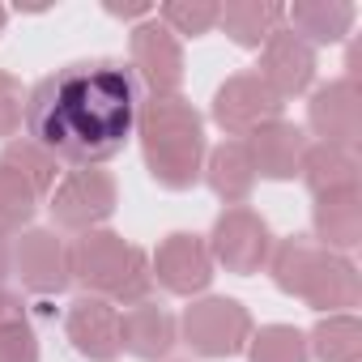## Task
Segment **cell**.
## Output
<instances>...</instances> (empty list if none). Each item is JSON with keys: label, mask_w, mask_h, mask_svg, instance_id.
<instances>
[{"label": "cell", "mask_w": 362, "mask_h": 362, "mask_svg": "<svg viewBox=\"0 0 362 362\" xmlns=\"http://www.w3.org/2000/svg\"><path fill=\"white\" fill-rule=\"evenodd\" d=\"M141 81L124 60H77L26 94V132L56 162L98 166L136 132Z\"/></svg>", "instance_id": "obj_1"}, {"label": "cell", "mask_w": 362, "mask_h": 362, "mask_svg": "<svg viewBox=\"0 0 362 362\" xmlns=\"http://www.w3.org/2000/svg\"><path fill=\"white\" fill-rule=\"evenodd\" d=\"M136 136H141V158L158 188L166 192H188L197 188L201 166H205V119L188 98H149L136 111Z\"/></svg>", "instance_id": "obj_2"}, {"label": "cell", "mask_w": 362, "mask_h": 362, "mask_svg": "<svg viewBox=\"0 0 362 362\" xmlns=\"http://www.w3.org/2000/svg\"><path fill=\"white\" fill-rule=\"evenodd\" d=\"M269 273L281 294L303 298L307 307H315L324 315L349 311L362 298V277H358L354 260L341 252H328L311 239H298V235L281 239L269 252Z\"/></svg>", "instance_id": "obj_3"}, {"label": "cell", "mask_w": 362, "mask_h": 362, "mask_svg": "<svg viewBox=\"0 0 362 362\" xmlns=\"http://www.w3.org/2000/svg\"><path fill=\"white\" fill-rule=\"evenodd\" d=\"M69 273L98 298L115 303H145L153 290L149 256L115 230H86L69 247Z\"/></svg>", "instance_id": "obj_4"}, {"label": "cell", "mask_w": 362, "mask_h": 362, "mask_svg": "<svg viewBox=\"0 0 362 362\" xmlns=\"http://www.w3.org/2000/svg\"><path fill=\"white\" fill-rule=\"evenodd\" d=\"M252 311L239 298H197L184 320H179V337L201 358H235L247 349L252 337Z\"/></svg>", "instance_id": "obj_5"}, {"label": "cell", "mask_w": 362, "mask_h": 362, "mask_svg": "<svg viewBox=\"0 0 362 362\" xmlns=\"http://www.w3.org/2000/svg\"><path fill=\"white\" fill-rule=\"evenodd\" d=\"M115 205H119L115 175L98 170V166H77L52 188L47 209H52V222L60 230L86 235V230H103V222L115 214Z\"/></svg>", "instance_id": "obj_6"}, {"label": "cell", "mask_w": 362, "mask_h": 362, "mask_svg": "<svg viewBox=\"0 0 362 362\" xmlns=\"http://www.w3.org/2000/svg\"><path fill=\"white\" fill-rule=\"evenodd\" d=\"M269 252H273V230H269V222L256 209L230 205V209L218 214L214 235H209L214 264H222L226 273L252 277V273H260L269 264Z\"/></svg>", "instance_id": "obj_7"}, {"label": "cell", "mask_w": 362, "mask_h": 362, "mask_svg": "<svg viewBox=\"0 0 362 362\" xmlns=\"http://www.w3.org/2000/svg\"><path fill=\"white\" fill-rule=\"evenodd\" d=\"M281 111H286V103L264 86L260 73H235L214 94V124L226 136H252L256 128L281 119Z\"/></svg>", "instance_id": "obj_8"}, {"label": "cell", "mask_w": 362, "mask_h": 362, "mask_svg": "<svg viewBox=\"0 0 362 362\" xmlns=\"http://www.w3.org/2000/svg\"><path fill=\"white\" fill-rule=\"evenodd\" d=\"M128 69L149 98H170L184 86V47L162 22H141L128 39Z\"/></svg>", "instance_id": "obj_9"}, {"label": "cell", "mask_w": 362, "mask_h": 362, "mask_svg": "<svg viewBox=\"0 0 362 362\" xmlns=\"http://www.w3.org/2000/svg\"><path fill=\"white\" fill-rule=\"evenodd\" d=\"M13 277L22 281V290H30L39 298L64 294L73 281L64 239L56 230H43V226L22 230V239L13 243Z\"/></svg>", "instance_id": "obj_10"}, {"label": "cell", "mask_w": 362, "mask_h": 362, "mask_svg": "<svg viewBox=\"0 0 362 362\" xmlns=\"http://www.w3.org/2000/svg\"><path fill=\"white\" fill-rule=\"evenodd\" d=\"M149 273H153V281H158L162 290L192 298V294L209 290V281H214L209 243H205L201 235L175 230V235H166V239L158 243V252H153V260H149Z\"/></svg>", "instance_id": "obj_11"}, {"label": "cell", "mask_w": 362, "mask_h": 362, "mask_svg": "<svg viewBox=\"0 0 362 362\" xmlns=\"http://www.w3.org/2000/svg\"><path fill=\"white\" fill-rule=\"evenodd\" d=\"M307 128L324 145H345L354 149L362 141V94L354 81H328L311 94L307 103Z\"/></svg>", "instance_id": "obj_12"}, {"label": "cell", "mask_w": 362, "mask_h": 362, "mask_svg": "<svg viewBox=\"0 0 362 362\" xmlns=\"http://www.w3.org/2000/svg\"><path fill=\"white\" fill-rule=\"evenodd\" d=\"M256 73L264 77V86L281 103L286 98H298L315 81V47L303 43L294 30H273L269 43H264V52H260V69Z\"/></svg>", "instance_id": "obj_13"}, {"label": "cell", "mask_w": 362, "mask_h": 362, "mask_svg": "<svg viewBox=\"0 0 362 362\" xmlns=\"http://www.w3.org/2000/svg\"><path fill=\"white\" fill-rule=\"evenodd\" d=\"M64 332L73 349L90 362H111L119 354V311L98 294H81L77 303H69Z\"/></svg>", "instance_id": "obj_14"}, {"label": "cell", "mask_w": 362, "mask_h": 362, "mask_svg": "<svg viewBox=\"0 0 362 362\" xmlns=\"http://www.w3.org/2000/svg\"><path fill=\"white\" fill-rule=\"evenodd\" d=\"M179 345V324L166 307L158 303H132L119 320V349H128L141 362H158Z\"/></svg>", "instance_id": "obj_15"}, {"label": "cell", "mask_w": 362, "mask_h": 362, "mask_svg": "<svg viewBox=\"0 0 362 362\" xmlns=\"http://www.w3.org/2000/svg\"><path fill=\"white\" fill-rule=\"evenodd\" d=\"M298 175L307 192L320 201V197H345V192H358V179H362V162L354 149L345 145H307L303 162H298Z\"/></svg>", "instance_id": "obj_16"}, {"label": "cell", "mask_w": 362, "mask_h": 362, "mask_svg": "<svg viewBox=\"0 0 362 362\" xmlns=\"http://www.w3.org/2000/svg\"><path fill=\"white\" fill-rule=\"evenodd\" d=\"M243 145L252 153L256 175H264V179H294L298 162L307 153V132L298 124H290V119H273V124L256 128Z\"/></svg>", "instance_id": "obj_17"}, {"label": "cell", "mask_w": 362, "mask_h": 362, "mask_svg": "<svg viewBox=\"0 0 362 362\" xmlns=\"http://www.w3.org/2000/svg\"><path fill=\"white\" fill-rule=\"evenodd\" d=\"M201 175H205L209 192L226 205H243L256 188V166H252V153L243 141H222L218 149H209Z\"/></svg>", "instance_id": "obj_18"}, {"label": "cell", "mask_w": 362, "mask_h": 362, "mask_svg": "<svg viewBox=\"0 0 362 362\" xmlns=\"http://www.w3.org/2000/svg\"><path fill=\"white\" fill-rule=\"evenodd\" d=\"M354 18L358 9L349 5V0H294V5L286 9V22L290 30L303 39V43H341L349 30H354Z\"/></svg>", "instance_id": "obj_19"}, {"label": "cell", "mask_w": 362, "mask_h": 362, "mask_svg": "<svg viewBox=\"0 0 362 362\" xmlns=\"http://www.w3.org/2000/svg\"><path fill=\"white\" fill-rule=\"evenodd\" d=\"M315 239L328 252H349L362 243V192H345V197H320L315 201Z\"/></svg>", "instance_id": "obj_20"}, {"label": "cell", "mask_w": 362, "mask_h": 362, "mask_svg": "<svg viewBox=\"0 0 362 362\" xmlns=\"http://www.w3.org/2000/svg\"><path fill=\"white\" fill-rule=\"evenodd\" d=\"M286 22V5H273V0H226L218 26L239 43V47H264L273 30H281Z\"/></svg>", "instance_id": "obj_21"}, {"label": "cell", "mask_w": 362, "mask_h": 362, "mask_svg": "<svg viewBox=\"0 0 362 362\" xmlns=\"http://www.w3.org/2000/svg\"><path fill=\"white\" fill-rule=\"evenodd\" d=\"M307 349H311L320 362H358V358H362V324H358V315H349V311L324 315V320L311 328Z\"/></svg>", "instance_id": "obj_22"}, {"label": "cell", "mask_w": 362, "mask_h": 362, "mask_svg": "<svg viewBox=\"0 0 362 362\" xmlns=\"http://www.w3.org/2000/svg\"><path fill=\"white\" fill-rule=\"evenodd\" d=\"M0 362H39V337L30 328L22 294L0 290Z\"/></svg>", "instance_id": "obj_23"}, {"label": "cell", "mask_w": 362, "mask_h": 362, "mask_svg": "<svg viewBox=\"0 0 362 362\" xmlns=\"http://www.w3.org/2000/svg\"><path fill=\"white\" fill-rule=\"evenodd\" d=\"M0 166H9L18 179H26V184L35 188V197H47V192L56 188V175H60V162H56L43 145H35L30 136H22V141H5Z\"/></svg>", "instance_id": "obj_24"}, {"label": "cell", "mask_w": 362, "mask_h": 362, "mask_svg": "<svg viewBox=\"0 0 362 362\" xmlns=\"http://www.w3.org/2000/svg\"><path fill=\"white\" fill-rule=\"evenodd\" d=\"M247 358L252 362H311V349L294 324H264L260 332L247 337Z\"/></svg>", "instance_id": "obj_25"}, {"label": "cell", "mask_w": 362, "mask_h": 362, "mask_svg": "<svg viewBox=\"0 0 362 362\" xmlns=\"http://www.w3.org/2000/svg\"><path fill=\"white\" fill-rule=\"evenodd\" d=\"M39 197L26 179H18L9 166H0V235H18L22 226L35 222Z\"/></svg>", "instance_id": "obj_26"}, {"label": "cell", "mask_w": 362, "mask_h": 362, "mask_svg": "<svg viewBox=\"0 0 362 362\" xmlns=\"http://www.w3.org/2000/svg\"><path fill=\"white\" fill-rule=\"evenodd\" d=\"M218 13H222L218 0H166L162 5V26L170 35L201 39V35H209L218 26Z\"/></svg>", "instance_id": "obj_27"}, {"label": "cell", "mask_w": 362, "mask_h": 362, "mask_svg": "<svg viewBox=\"0 0 362 362\" xmlns=\"http://www.w3.org/2000/svg\"><path fill=\"white\" fill-rule=\"evenodd\" d=\"M22 111H26V90L13 73H0V136H13L22 128Z\"/></svg>", "instance_id": "obj_28"}, {"label": "cell", "mask_w": 362, "mask_h": 362, "mask_svg": "<svg viewBox=\"0 0 362 362\" xmlns=\"http://www.w3.org/2000/svg\"><path fill=\"white\" fill-rule=\"evenodd\" d=\"M9 277H13V243H9V235H0V290H5Z\"/></svg>", "instance_id": "obj_29"}, {"label": "cell", "mask_w": 362, "mask_h": 362, "mask_svg": "<svg viewBox=\"0 0 362 362\" xmlns=\"http://www.w3.org/2000/svg\"><path fill=\"white\" fill-rule=\"evenodd\" d=\"M111 18H145V13H153L149 5H119V0H107V5H103Z\"/></svg>", "instance_id": "obj_30"}, {"label": "cell", "mask_w": 362, "mask_h": 362, "mask_svg": "<svg viewBox=\"0 0 362 362\" xmlns=\"http://www.w3.org/2000/svg\"><path fill=\"white\" fill-rule=\"evenodd\" d=\"M5 22H9V9H0V30H5Z\"/></svg>", "instance_id": "obj_31"}]
</instances>
